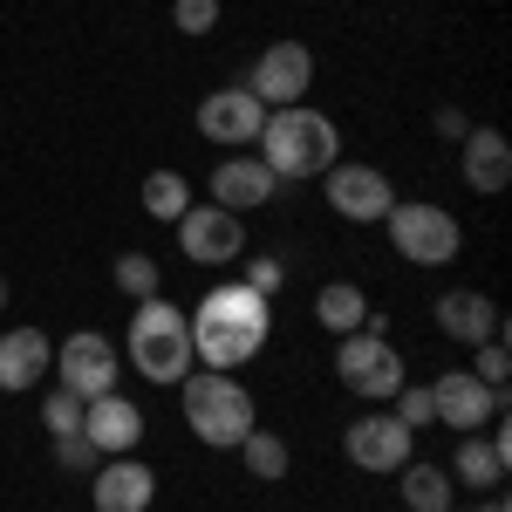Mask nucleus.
Returning <instances> with one entry per match:
<instances>
[{
    "label": "nucleus",
    "mask_w": 512,
    "mask_h": 512,
    "mask_svg": "<svg viewBox=\"0 0 512 512\" xmlns=\"http://www.w3.org/2000/svg\"><path fill=\"white\" fill-rule=\"evenodd\" d=\"M185 321H192V362L198 369H239V362H253V355L267 349L274 301L253 294L246 280H219L198 301V315H185Z\"/></svg>",
    "instance_id": "obj_1"
},
{
    "label": "nucleus",
    "mask_w": 512,
    "mask_h": 512,
    "mask_svg": "<svg viewBox=\"0 0 512 512\" xmlns=\"http://www.w3.org/2000/svg\"><path fill=\"white\" fill-rule=\"evenodd\" d=\"M260 151L253 158L267 164L274 178H321L328 164H342V130L321 117V110H308V103H287V110H267V123H260V137H253Z\"/></svg>",
    "instance_id": "obj_2"
},
{
    "label": "nucleus",
    "mask_w": 512,
    "mask_h": 512,
    "mask_svg": "<svg viewBox=\"0 0 512 512\" xmlns=\"http://www.w3.org/2000/svg\"><path fill=\"white\" fill-rule=\"evenodd\" d=\"M178 403H185L192 437H198V444H212V451H239V437L260 424L253 390L239 383L233 369H192V376L178 383Z\"/></svg>",
    "instance_id": "obj_3"
},
{
    "label": "nucleus",
    "mask_w": 512,
    "mask_h": 512,
    "mask_svg": "<svg viewBox=\"0 0 512 512\" xmlns=\"http://www.w3.org/2000/svg\"><path fill=\"white\" fill-rule=\"evenodd\" d=\"M130 369H144V383H164V390H178L185 376H192V321L178 301H137V315H130Z\"/></svg>",
    "instance_id": "obj_4"
},
{
    "label": "nucleus",
    "mask_w": 512,
    "mask_h": 512,
    "mask_svg": "<svg viewBox=\"0 0 512 512\" xmlns=\"http://www.w3.org/2000/svg\"><path fill=\"white\" fill-rule=\"evenodd\" d=\"M390 246L396 260H410V267H451L458 260V246H465V226L444 212V205H390Z\"/></svg>",
    "instance_id": "obj_5"
},
{
    "label": "nucleus",
    "mask_w": 512,
    "mask_h": 512,
    "mask_svg": "<svg viewBox=\"0 0 512 512\" xmlns=\"http://www.w3.org/2000/svg\"><path fill=\"white\" fill-rule=\"evenodd\" d=\"M335 376H342V390H355L362 403H376V396H396V383H403V355H396L390 335L355 328V335H342V349H335Z\"/></svg>",
    "instance_id": "obj_6"
},
{
    "label": "nucleus",
    "mask_w": 512,
    "mask_h": 512,
    "mask_svg": "<svg viewBox=\"0 0 512 512\" xmlns=\"http://www.w3.org/2000/svg\"><path fill=\"white\" fill-rule=\"evenodd\" d=\"M123 376V355L110 335H96V328H82V335H69L62 349H55V390L82 396V403H96V396H110Z\"/></svg>",
    "instance_id": "obj_7"
},
{
    "label": "nucleus",
    "mask_w": 512,
    "mask_h": 512,
    "mask_svg": "<svg viewBox=\"0 0 512 512\" xmlns=\"http://www.w3.org/2000/svg\"><path fill=\"white\" fill-rule=\"evenodd\" d=\"M321 185H328L335 219H349V226H383L390 205H396V185L376 171V164H328Z\"/></svg>",
    "instance_id": "obj_8"
},
{
    "label": "nucleus",
    "mask_w": 512,
    "mask_h": 512,
    "mask_svg": "<svg viewBox=\"0 0 512 512\" xmlns=\"http://www.w3.org/2000/svg\"><path fill=\"white\" fill-rule=\"evenodd\" d=\"M267 110H287L315 89V48L308 41H267L260 62H253V82H246Z\"/></svg>",
    "instance_id": "obj_9"
},
{
    "label": "nucleus",
    "mask_w": 512,
    "mask_h": 512,
    "mask_svg": "<svg viewBox=\"0 0 512 512\" xmlns=\"http://www.w3.org/2000/svg\"><path fill=\"white\" fill-rule=\"evenodd\" d=\"M431 410H437V424H451L465 437V431H485V424L506 417V390H485L472 369H444L431 383Z\"/></svg>",
    "instance_id": "obj_10"
},
{
    "label": "nucleus",
    "mask_w": 512,
    "mask_h": 512,
    "mask_svg": "<svg viewBox=\"0 0 512 512\" xmlns=\"http://www.w3.org/2000/svg\"><path fill=\"white\" fill-rule=\"evenodd\" d=\"M178 246L192 267H233L239 246H246V219L226 212V205H185L178 219Z\"/></svg>",
    "instance_id": "obj_11"
},
{
    "label": "nucleus",
    "mask_w": 512,
    "mask_h": 512,
    "mask_svg": "<svg viewBox=\"0 0 512 512\" xmlns=\"http://www.w3.org/2000/svg\"><path fill=\"white\" fill-rule=\"evenodd\" d=\"M260 123H267V103H260L246 82L212 89V96L198 103V137H212V144H226V151L253 144V137H260Z\"/></svg>",
    "instance_id": "obj_12"
},
{
    "label": "nucleus",
    "mask_w": 512,
    "mask_h": 512,
    "mask_svg": "<svg viewBox=\"0 0 512 512\" xmlns=\"http://www.w3.org/2000/svg\"><path fill=\"white\" fill-rule=\"evenodd\" d=\"M506 465H512V431H506V417H499V424H485V431L458 437V451H451V485L499 492V485H506Z\"/></svg>",
    "instance_id": "obj_13"
},
{
    "label": "nucleus",
    "mask_w": 512,
    "mask_h": 512,
    "mask_svg": "<svg viewBox=\"0 0 512 512\" xmlns=\"http://www.w3.org/2000/svg\"><path fill=\"white\" fill-rule=\"evenodd\" d=\"M342 451H349L355 472H403L410 465V431L396 424V417H383V410H369V417H355L349 431H342Z\"/></svg>",
    "instance_id": "obj_14"
},
{
    "label": "nucleus",
    "mask_w": 512,
    "mask_h": 512,
    "mask_svg": "<svg viewBox=\"0 0 512 512\" xmlns=\"http://www.w3.org/2000/svg\"><path fill=\"white\" fill-rule=\"evenodd\" d=\"M82 437L96 444V458H130L144 444V410L123 390L96 396V403H82Z\"/></svg>",
    "instance_id": "obj_15"
},
{
    "label": "nucleus",
    "mask_w": 512,
    "mask_h": 512,
    "mask_svg": "<svg viewBox=\"0 0 512 512\" xmlns=\"http://www.w3.org/2000/svg\"><path fill=\"white\" fill-rule=\"evenodd\" d=\"M274 192H280V178L253 158V151H233V158L212 164V205H226L239 219H246L253 205H274Z\"/></svg>",
    "instance_id": "obj_16"
},
{
    "label": "nucleus",
    "mask_w": 512,
    "mask_h": 512,
    "mask_svg": "<svg viewBox=\"0 0 512 512\" xmlns=\"http://www.w3.org/2000/svg\"><path fill=\"white\" fill-rule=\"evenodd\" d=\"M151 499H158V478L137 458H110V465L89 472V506L96 512H151Z\"/></svg>",
    "instance_id": "obj_17"
},
{
    "label": "nucleus",
    "mask_w": 512,
    "mask_h": 512,
    "mask_svg": "<svg viewBox=\"0 0 512 512\" xmlns=\"http://www.w3.org/2000/svg\"><path fill=\"white\" fill-rule=\"evenodd\" d=\"M437 328H444L451 342L478 349V342L506 335V315H499V301H492V294H478V287H451V294L437 301Z\"/></svg>",
    "instance_id": "obj_18"
},
{
    "label": "nucleus",
    "mask_w": 512,
    "mask_h": 512,
    "mask_svg": "<svg viewBox=\"0 0 512 512\" xmlns=\"http://www.w3.org/2000/svg\"><path fill=\"white\" fill-rule=\"evenodd\" d=\"M458 151H465L458 171H465V185H472V192L492 198V192H506V185H512V144L492 130V123L465 130V137H458Z\"/></svg>",
    "instance_id": "obj_19"
},
{
    "label": "nucleus",
    "mask_w": 512,
    "mask_h": 512,
    "mask_svg": "<svg viewBox=\"0 0 512 512\" xmlns=\"http://www.w3.org/2000/svg\"><path fill=\"white\" fill-rule=\"evenodd\" d=\"M48 369H55V342H48L41 328H7V335H0V396L35 390Z\"/></svg>",
    "instance_id": "obj_20"
},
{
    "label": "nucleus",
    "mask_w": 512,
    "mask_h": 512,
    "mask_svg": "<svg viewBox=\"0 0 512 512\" xmlns=\"http://www.w3.org/2000/svg\"><path fill=\"white\" fill-rule=\"evenodd\" d=\"M315 321L328 328V335H355V328H376V335H383V315L369 308V294H362L355 280H328V287H321Z\"/></svg>",
    "instance_id": "obj_21"
},
{
    "label": "nucleus",
    "mask_w": 512,
    "mask_h": 512,
    "mask_svg": "<svg viewBox=\"0 0 512 512\" xmlns=\"http://www.w3.org/2000/svg\"><path fill=\"white\" fill-rule=\"evenodd\" d=\"M396 492H403V506L410 512H451V472L444 465H403L396 472Z\"/></svg>",
    "instance_id": "obj_22"
},
{
    "label": "nucleus",
    "mask_w": 512,
    "mask_h": 512,
    "mask_svg": "<svg viewBox=\"0 0 512 512\" xmlns=\"http://www.w3.org/2000/svg\"><path fill=\"white\" fill-rule=\"evenodd\" d=\"M239 458H246V472H253V478H267V485H274V478H287V465H294L287 437L260 431V424H253V431L239 437Z\"/></svg>",
    "instance_id": "obj_23"
},
{
    "label": "nucleus",
    "mask_w": 512,
    "mask_h": 512,
    "mask_svg": "<svg viewBox=\"0 0 512 512\" xmlns=\"http://www.w3.org/2000/svg\"><path fill=\"white\" fill-rule=\"evenodd\" d=\"M185 205H192V185H185V171H151V178H144V212H151V219L178 226V219H185Z\"/></svg>",
    "instance_id": "obj_24"
},
{
    "label": "nucleus",
    "mask_w": 512,
    "mask_h": 512,
    "mask_svg": "<svg viewBox=\"0 0 512 512\" xmlns=\"http://www.w3.org/2000/svg\"><path fill=\"white\" fill-rule=\"evenodd\" d=\"M403 431H424V424H437L431 410V383H396V410H390Z\"/></svg>",
    "instance_id": "obj_25"
},
{
    "label": "nucleus",
    "mask_w": 512,
    "mask_h": 512,
    "mask_svg": "<svg viewBox=\"0 0 512 512\" xmlns=\"http://www.w3.org/2000/svg\"><path fill=\"white\" fill-rule=\"evenodd\" d=\"M117 287L130 294V301H151V294H158V260H151V253H123L117 260Z\"/></svg>",
    "instance_id": "obj_26"
},
{
    "label": "nucleus",
    "mask_w": 512,
    "mask_h": 512,
    "mask_svg": "<svg viewBox=\"0 0 512 512\" xmlns=\"http://www.w3.org/2000/svg\"><path fill=\"white\" fill-rule=\"evenodd\" d=\"M472 376L485 383V390H506V376H512L506 335H492V342H478V349H472Z\"/></svg>",
    "instance_id": "obj_27"
},
{
    "label": "nucleus",
    "mask_w": 512,
    "mask_h": 512,
    "mask_svg": "<svg viewBox=\"0 0 512 512\" xmlns=\"http://www.w3.org/2000/svg\"><path fill=\"white\" fill-rule=\"evenodd\" d=\"M41 424H48V437H76L82 431V396L48 390V396H41Z\"/></svg>",
    "instance_id": "obj_28"
},
{
    "label": "nucleus",
    "mask_w": 512,
    "mask_h": 512,
    "mask_svg": "<svg viewBox=\"0 0 512 512\" xmlns=\"http://www.w3.org/2000/svg\"><path fill=\"white\" fill-rule=\"evenodd\" d=\"M171 21H178V35H212L219 28V0H178Z\"/></svg>",
    "instance_id": "obj_29"
},
{
    "label": "nucleus",
    "mask_w": 512,
    "mask_h": 512,
    "mask_svg": "<svg viewBox=\"0 0 512 512\" xmlns=\"http://www.w3.org/2000/svg\"><path fill=\"white\" fill-rule=\"evenodd\" d=\"M55 465H62V472H96L103 458H96V444L76 431V437H55Z\"/></svg>",
    "instance_id": "obj_30"
},
{
    "label": "nucleus",
    "mask_w": 512,
    "mask_h": 512,
    "mask_svg": "<svg viewBox=\"0 0 512 512\" xmlns=\"http://www.w3.org/2000/svg\"><path fill=\"white\" fill-rule=\"evenodd\" d=\"M246 287H253V294H267V301H274L280 287H287V267H280V260H246Z\"/></svg>",
    "instance_id": "obj_31"
},
{
    "label": "nucleus",
    "mask_w": 512,
    "mask_h": 512,
    "mask_svg": "<svg viewBox=\"0 0 512 512\" xmlns=\"http://www.w3.org/2000/svg\"><path fill=\"white\" fill-rule=\"evenodd\" d=\"M431 130H437V137H451V144H458V137H465L472 123L458 117V110H437V117H431Z\"/></svg>",
    "instance_id": "obj_32"
},
{
    "label": "nucleus",
    "mask_w": 512,
    "mask_h": 512,
    "mask_svg": "<svg viewBox=\"0 0 512 512\" xmlns=\"http://www.w3.org/2000/svg\"><path fill=\"white\" fill-rule=\"evenodd\" d=\"M472 512H512V506L499 499V492H492V499H485V506H472Z\"/></svg>",
    "instance_id": "obj_33"
},
{
    "label": "nucleus",
    "mask_w": 512,
    "mask_h": 512,
    "mask_svg": "<svg viewBox=\"0 0 512 512\" xmlns=\"http://www.w3.org/2000/svg\"><path fill=\"white\" fill-rule=\"evenodd\" d=\"M0 308H7V280H0Z\"/></svg>",
    "instance_id": "obj_34"
}]
</instances>
